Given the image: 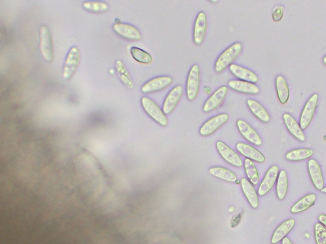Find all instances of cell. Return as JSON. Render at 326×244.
I'll list each match as a JSON object with an SVG mask.
<instances>
[{"mask_svg": "<svg viewBox=\"0 0 326 244\" xmlns=\"http://www.w3.org/2000/svg\"><path fill=\"white\" fill-rule=\"evenodd\" d=\"M242 49V44L240 43H235L225 50L215 62V71L220 73L226 70L227 67L231 65L233 62L239 56Z\"/></svg>", "mask_w": 326, "mask_h": 244, "instance_id": "1", "label": "cell"}, {"mask_svg": "<svg viewBox=\"0 0 326 244\" xmlns=\"http://www.w3.org/2000/svg\"><path fill=\"white\" fill-rule=\"evenodd\" d=\"M114 31L121 37L132 41H139L141 39L140 32L137 28L128 24L116 23L113 26Z\"/></svg>", "mask_w": 326, "mask_h": 244, "instance_id": "16", "label": "cell"}, {"mask_svg": "<svg viewBox=\"0 0 326 244\" xmlns=\"http://www.w3.org/2000/svg\"><path fill=\"white\" fill-rule=\"evenodd\" d=\"M308 170L312 183L317 190H322L325 188L322 170L316 160L311 159L308 162Z\"/></svg>", "mask_w": 326, "mask_h": 244, "instance_id": "13", "label": "cell"}, {"mask_svg": "<svg viewBox=\"0 0 326 244\" xmlns=\"http://www.w3.org/2000/svg\"><path fill=\"white\" fill-rule=\"evenodd\" d=\"M275 85H276L278 98L282 105H285L288 103L290 96V90L286 79L282 75L277 76Z\"/></svg>", "mask_w": 326, "mask_h": 244, "instance_id": "25", "label": "cell"}, {"mask_svg": "<svg viewBox=\"0 0 326 244\" xmlns=\"http://www.w3.org/2000/svg\"><path fill=\"white\" fill-rule=\"evenodd\" d=\"M323 63L326 65V56L323 59Z\"/></svg>", "mask_w": 326, "mask_h": 244, "instance_id": "37", "label": "cell"}, {"mask_svg": "<svg viewBox=\"0 0 326 244\" xmlns=\"http://www.w3.org/2000/svg\"><path fill=\"white\" fill-rule=\"evenodd\" d=\"M183 89L180 85L174 87L167 94L163 105V112L165 115L170 114L178 105L182 95Z\"/></svg>", "mask_w": 326, "mask_h": 244, "instance_id": "10", "label": "cell"}, {"mask_svg": "<svg viewBox=\"0 0 326 244\" xmlns=\"http://www.w3.org/2000/svg\"><path fill=\"white\" fill-rule=\"evenodd\" d=\"M130 52L133 59L140 63L149 64L153 62L152 56L141 48L133 47L131 48Z\"/></svg>", "mask_w": 326, "mask_h": 244, "instance_id": "31", "label": "cell"}, {"mask_svg": "<svg viewBox=\"0 0 326 244\" xmlns=\"http://www.w3.org/2000/svg\"><path fill=\"white\" fill-rule=\"evenodd\" d=\"M321 192H322L324 193H326V187L324 188L322 190H321Z\"/></svg>", "mask_w": 326, "mask_h": 244, "instance_id": "38", "label": "cell"}, {"mask_svg": "<svg viewBox=\"0 0 326 244\" xmlns=\"http://www.w3.org/2000/svg\"><path fill=\"white\" fill-rule=\"evenodd\" d=\"M318 220L321 224H322L324 227L326 228V215H321L319 216Z\"/></svg>", "mask_w": 326, "mask_h": 244, "instance_id": "35", "label": "cell"}, {"mask_svg": "<svg viewBox=\"0 0 326 244\" xmlns=\"http://www.w3.org/2000/svg\"><path fill=\"white\" fill-rule=\"evenodd\" d=\"M236 149L242 155L249 158L250 160L255 161L258 163H264L265 162V156L261 153L258 149L253 148L249 144L238 142L236 145Z\"/></svg>", "mask_w": 326, "mask_h": 244, "instance_id": "17", "label": "cell"}, {"mask_svg": "<svg viewBox=\"0 0 326 244\" xmlns=\"http://www.w3.org/2000/svg\"><path fill=\"white\" fill-rule=\"evenodd\" d=\"M282 244H294L292 241L290 240L288 237H285L283 240L282 241Z\"/></svg>", "mask_w": 326, "mask_h": 244, "instance_id": "36", "label": "cell"}, {"mask_svg": "<svg viewBox=\"0 0 326 244\" xmlns=\"http://www.w3.org/2000/svg\"><path fill=\"white\" fill-rule=\"evenodd\" d=\"M116 69L117 73L120 78L121 81L128 89H132L134 88V84H133L132 78H131L129 73L126 69L125 64L121 60H117L116 62Z\"/></svg>", "mask_w": 326, "mask_h": 244, "instance_id": "27", "label": "cell"}, {"mask_svg": "<svg viewBox=\"0 0 326 244\" xmlns=\"http://www.w3.org/2000/svg\"><path fill=\"white\" fill-rule=\"evenodd\" d=\"M227 93L228 88L226 86H222L218 89L206 101L203 108V112L208 113L217 109L223 102Z\"/></svg>", "mask_w": 326, "mask_h": 244, "instance_id": "15", "label": "cell"}, {"mask_svg": "<svg viewBox=\"0 0 326 244\" xmlns=\"http://www.w3.org/2000/svg\"><path fill=\"white\" fill-rule=\"evenodd\" d=\"M284 6L281 5H277L273 8L272 18L275 22L281 21L284 16Z\"/></svg>", "mask_w": 326, "mask_h": 244, "instance_id": "34", "label": "cell"}, {"mask_svg": "<svg viewBox=\"0 0 326 244\" xmlns=\"http://www.w3.org/2000/svg\"><path fill=\"white\" fill-rule=\"evenodd\" d=\"M240 183L243 192L250 206L254 209H258L259 203L258 194L254 186L246 178H242Z\"/></svg>", "mask_w": 326, "mask_h": 244, "instance_id": "18", "label": "cell"}, {"mask_svg": "<svg viewBox=\"0 0 326 244\" xmlns=\"http://www.w3.org/2000/svg\"><path fill=\"white\" fill-rule=\"evenodd\" d=\"M229 70L232 74L235 76L236 77L239 78L242 81L248 82L250 83L258 82V77L252 71L248 69L243 68V67L238 66L237 64H232L229 66Z\"/></svg>", "mask_w": 326, "mask_h": 244, "instance_id": "20", "label": "cell"}, {"mask_svg": "<svg viewBox=\"0 0 326 244\" xmlns=\"http://www.w3.org/2000/svg\"><path fill=\"white\" fill-rule=\"evenodd\" d=\"M228 85L231 89L240 93L257 94L259 93V89L256 85L242 80H231Z\"/></svg>", "mask_w": 326, "mask_h": 244, "instance_id": "22", "label": "cell"}, {"mask_svg": "<svg viewBox=\"0 0 326 244\" xmlns=\"http://www.w3.org/2000/svg\"><path fill=\"white\" fill-rule=\"evenodd\" d=\"M279 175V168L277 165H273L265 175L258 189V195L265 196L274 186Z\"/></svg>", "mask_w": 326, "mask_h": 244, "instance_id": "8", "label": "cell"}, {"mask_svg": "<svg viewBox=\"0 0 326 244\" xmlns=\"http://www.w3.org/2000/svg\"><path fill=\"white\" fill-rule=\"evenodd\" d=\"M318 94H314L305 104L300 119V125L302 130L306 129L311 124L318 106Z\"/></svg>", "mask_w": 326, "mask_h": 244, "instance_id": "5", "label": "cell"}, {"mask_svg": "<svg viewBox=\"0 0 326 244\" xmlns=\"http://www.w3.org/2000/svg\"><path fill=\"white\" fill-rule=\"evenodd\" d=\"M314 236L317 244H326V228L320 223L314 226Z\"/></svg>", "mask_w": 326, "mask_h": 244, "instance_id": "33", "label": "cell"}, {"mask_svg": "<svg viewBox=\"0 0 326 244\" xmlns=\"http://www.w3.org/2000/svg\"><path fill=\"white\" fill-rule=\"evenodd\" d=\"M244 166L245 173L250 183L252 185H258L259 181V175L254 163L249 158H246L245 160Z\"/></svg>", "mask_w": 326, "mask_h": 244, "instance_id": "30", "label": "cell"}, {"mask_svg": "<svg viewBox=\"0 0 326 244\" xmlns=\"http://www.w3.org/2000/svg\"><path fill=\"white\" fill-rule=\"evenodd\" d=\"M209 172L213 176L222 180L229 182V183H235L237 181V177L230 170L221 167H215L210 168Z\"/></svg>", "mask_w": 326, "mask_h": 244, "instance_id": "26", "label": "cell"}, {"mask_svg": "<svg viewBox=\"0 0 326 244\" xmlns=\"http://www.w3.org/2000/svg\"><path fill=\"white\" fill-rule=\"evenodd\" d=\"M207 29V19L203 11H201L197 15L194 23L193 40L195 44L201 45L205 38Z\"/></svg>", "mask_w": 326, "mask_h": 244, "instance_id": "14", "label": "cell"}, {"mask_svg": "<svg viewBox=\"0 0 326 244\" xmlns=\"http://www.w3.org/2000/svg\"><path fill=\"white\" fill-rule=\"evenodd\" d=\"M314 155V151L310 149H298L289 151L286 155V158L289 161H302L311 158Z\"/></svg>", "mask_w": 326, "mask_h": 244, "instance_id": "29", "label": "cell"}, {"mask_svg": "<svg viewBox=\"0 0 326 244\" xmlns=\"http://www.w3.org/2000/svg\"><path fill=\"white\" fill-rule=\"evenodd\" d=\"M236 125H237L240 133L245 139L256 146H261L263 144L261 138L259 136L258 132L246 122L243 121L242 120H238L236 122Z\"/></svg>", "mask_w": 326, "mask_h": 244, "instance_id": "12", "label": "cell"}, {"mask_svg": "<svg viewBox=\"0 0 326 244\" xmlns=\"http://www.w3.org/2000/svg\"><path fill=\"white\" fill-rule=\"evenodd\" d=\"M171 77L163 76V77L155 78L143 85L141 91L142 93L146 94L155 93L166 89L171 85Z\"/></svg>", "mask_w": 326, "mask_h": 244, "instance_id": "11", "label": "cell"}, {"mask_svg": "<svg viewBox=\"0 0 326 244\" xmlns=\"http://www.w3.org/2000/svg\"><path fill=\"white\" fill-rule=\"evenodd\" d=\"M80 53L79 48L73 47L66 57L63 69V76L65 80H70L75 74L80 63Z\"/></svg>", "mask_w": 326, "mask_h": 244, "instance_id": "4", "label": "cell"}, {"mask_svg": "<svg viewBox=\"0 0 326 244\" xmlns=\"http://www.w3.org/2000/svg\"><path fill=\"white\" fill-rule=\"evenodd\" d=\"M141 103L144 111L151 119L162 126H164L167 125V121L166 115L153 100L146 98V97H144L142 98Z\"/></svg>", "mask_w": 326, "mask_h": 244, "instance_id": "3", "label": "cell"}, {"mask_svg": "<svg viewBox=\"0 0 326 244\" xmlns=\"http://www.w3.org/2000/svg\"><path fill=\"white\" fill-rule=\"evenodd\" d=\"M199 75L200 73L199 66L194 64L190 68L186 84V95L188 100L190 101H194L198 94L200 84Z\"/></svg>", "mask_w": 326, "mask_h": 244, "instance_id": "2", "label": "cell"}, {"mask_svg": "<svg viewBox=\"0 0 326 244\" xmlns=\"http://www.w3.org/2000/svg\"><path fill=\"white\" fill-rule=\"evenodd\" d=\"M229 116L226 114H222L212 117L208 120L202 125L199 129V133L202 136H208L215 131H217L220 126L224 125L228 122Z\"/></svg>", "mask_w": 326, "mask_h": 244, "instance_id": "7", "label": "cell"}, {"mask_svg": "<svg viewBox=\"0 0 326 244\" xmlns=\"http://www.w3.org/2000/svg\"><path fill=\"white\" fill-rule=\"evenodd\" d=\"M248 107L250 112L254 115V116L258 119L259 121L264 123H268L270 121V117L265 108L257 101L249 100L247 101Z\"/></svg>", "mask_w": 326, "mask_h": 244, "instance_id": "24", "label": "cell"}, {"mask_svg": "<svg viewBox=\"0 0 326 244\" xmlns=\"http://www.w3.org/2000/svg\"><path fill=\"white\" fill-rule=\"evenodd\" d=\"M288 174L285 170H282L279 172L277 179L276 193L278 199L281 200L284 199L288 193Z\"/></svg>", "mask_w": 326, "mask_h": 244, "instance_id": "28", "label": "cell"}, {"mask_svg": "<svg viewBox=\"0 0 326 244\" xmlns=\"http://www.w3.org/2000/svg\"><path fill=\"white\" fill-rule=\"evenodd\" d=\"M295 220H293V219H290V220H287L286 222L282 223L275 230L272 239H271V243L272 244L279 243L280 242L283 240L285 237H286L290 233L291 230L295 227Z\"/></svg>", "mask_w": 326, "mask_h": 244, "instance_id": "19", "label": "cell"}, {"mask_svg": "<svg viewBox=\"0 0 326 244\" xmlns=\"http://www.w3.org/2000/svg\"><path fill=\"white\" fill-rule=\"evenodd\" d=\"M82 6L84 9L92 12H105L109 10L108 4L103 1H85Z\"/></svg>", "mask_w": 326, "mask_h": 244, "instance_id": "32", "label": "cell"}, {"mask_svg": "<svg viewBox=\"0 0 326 244\" xmlns=\"http://www.w3.org/2000/svg\"><path fill=\"white\" fill-rule=\"evenodd\" d=\"M216 147L220 155L226 162L236 167H242L243 162L240 156L223 142L217 141Z\"/></svg>", "mask_w": 326, "mask_h": 244, "instance_id": "9", "label": "cell"}, {"mask_svg": "<svg viewBox=\"0 0 326 244\" xmlns=\"http://www.w3.org/2000/svg\"><path fill=\"white\" fill-rule=\"evenodd\" d=\"M283 119L287 128L289 132L293 135L294 137L299 140L300 141L304 142L305 141V135L302 128L299 124L296 121L290 114H285L283 115Z\"/></svg>", "mask_w": 326, "mask_h": 244, "instance_id": "21", "label": "cell"}, {"mask_svg": "<svg viewBox=\"0 0 326 244\" xmlns=\"http://www.w3.org/2000/svg\"><path fill=\"white\" fill-rule=\"evenodd\" d=\"M40 49L43 58L51 62L53 59L52 38L49 28L46 26H42L40 29Z\"/></svg>", "mask_w": 326, "mask_h": 244, "instance_id": "6", "label": "cell"}, {"mask_svg": "<svg viewBox=\"0 0 326 244\" xmlns=\"http://www.w3.org/2000/svg\"><path fill=\"white\" fill-rule=\"evenodd\" d=\"M316 199V195L314 193L306 195L291 207V213L293 215H296V214L303 213V212L308 210L315 204Z\"/></svg>", "mask_w": 326, "mask_h": 244, "instance_id": "23", "label": "cell"}]
</instances>
